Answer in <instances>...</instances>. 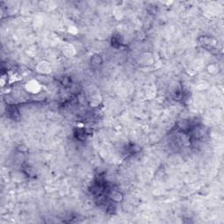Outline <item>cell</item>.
Masks as SVG:
<instances>
[{
  "mask_svg": "<svg viewBox=\"0 0 224 224\" xmlns=\"http://www.w3.org/2000/svg\"><path fill=\"white\" fill-rule=\"evenodd\" d=\"M8 114L10 116V117H11L12 119H18L19 117V113L18 109L15 106H9L8 107Z\"/></svg>",
  "mask_w": 224,
  "mask_h": 224,
  "instance_id": "1",
  "label": "cell"
},
{
  "mask_svg": "<svg viewBox=\"0 0 224 224\" xmlns=\"http://www.w3.org/2000/svg\"><path fill=\"white\" fill-rule=\"evenodd\" d=\"M110 197H111V199L112 201H120L123 199L122 194L117 192V191H112L111 193V194H110Z\"/></svg>",
  "mask_w": 224,
  "mask_h": 224,
  "instance_id": "2",
  "label": "cell"
},
{
  "mask_svg": "<svg viewBox=\"0 0 224 224\" xmlns=\"http://www.w3.org/2000/svg\"><path fill=\"white\" fill-rule=\"evenodd\" d=\"M87 135H88V134L86 133L85 130H82V129L77 130V131H76V133H75V136H76L77 139H79V140H81V141L85 140L86 138H87Z\"/></svg>",
  "mask_w": 224,
  "mask_h": 224,
  "instance_id": "3",
  "label": "cell"
},
{
  "mask_svg": "<svg viewBox=\"0 0 224 224\" xmlns=\"http://www.w3.org/2000/svg\"><path fill=\"white\" fill-rule=\"evenodd\" d=\"M90 62H91V65L93 67H98V66H100L102 64L103 60H102V58L99 55H94L91 58Z\"/></svg>",
  "mask_w": 224,
  "mask_h": 224,
  "instance_id": "4",
  "label": "cell"
}]
</instances>
